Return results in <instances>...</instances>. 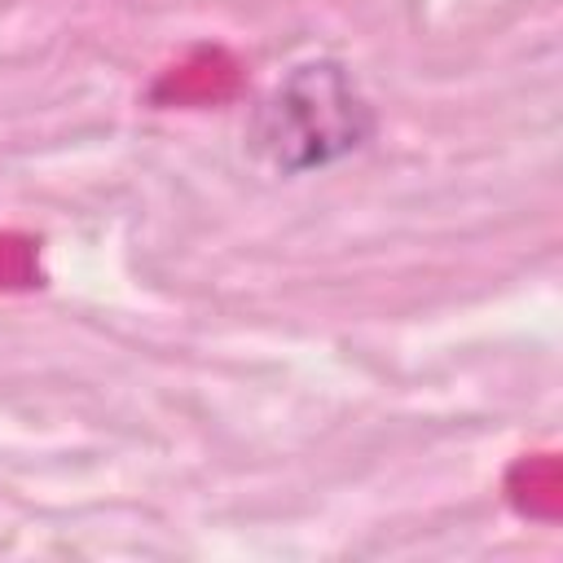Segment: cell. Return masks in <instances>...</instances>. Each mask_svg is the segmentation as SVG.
<instances>
[{"mask_svg":"<svg viewBox=\"0 0 563 563\" xmlns=\"http://www.w3.org/2000/svg\"><path fill=\"white\" fill-rule=\"evenodd\" d=\"M374 132V114L339 62L295 66L260 114V145L282 172L330 167L361 150Z\"/></svg>","mask_w":563,"mask_h":563,"instance_id":"obj_1","label":"cell"}]
</instances>
